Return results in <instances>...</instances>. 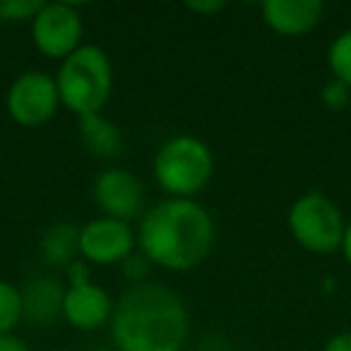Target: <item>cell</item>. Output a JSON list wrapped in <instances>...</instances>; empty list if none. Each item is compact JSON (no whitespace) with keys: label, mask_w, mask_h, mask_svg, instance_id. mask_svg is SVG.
<instances>
[{"label":"cell","mask_w":351,"mask_h":351,"mask_svg":"<svg viewBox=\"0 0 351 351\" xmlns=\"http://www.w3.org/2000/svg\"><path fill=\"white\" fill-rule=\"evenodd\" d=\"M215 217L197 200L164 197L147 207L137 224V250L166 272H191L210 258Z\"/></svg>","instance_id":"6da1fadb"},{"label":"cell","mask_w":351,"mask_h":351,"mask_svg":"<svg viewBox=\"0 0 351 351\" xmlns=\"http://www.w3.org/2000/svg\"><path fill=\"white\" fill-rule=\"evenodd\" d=\"M108 327L118 351H183L191 337V315L171 287L145 282L116 298Z\"/></svg>","instance_id":"7a4b0ae2"},{"label":"cell","mask_w":351,"mask_h":351,"mask_svg":"<svg viewBox=\"0 0 351 351\" xmlns=\"http://www.w3.org/2000/svg\"><path fill=\"white\" fill-rule=\"evenodd\" d=\"M56 87L60 106L77 118L101 113L113 92V63L97 44H82L75 53L58 63Z\"/></svg>","instance_id":"3957f363"},{"label":"cell","mask_w":351,"mask_h":351,"mask_svg":"<svg viewBox=\"0 0 351 351\" xmlns=\"http://www.w3.org/2000/svg\"><path fill=\"white\" fill-rule=\"evenodd\" d=\"M215 154L200 137L173 135L156 149L152 161V176L166 197L195 200L215 178Z\"/></svg>","instance_id":"277c9868"},{"label":"cell","mask_w":351,"mask_h":351,"mask_svg":"<svg viewBox=\"0 0 351 351\" xmlns=\"http://www.w3.org/2000/svg\"><path fill=\"white\" fill-rule=\"evenodd\" d=\"M289 231L303 250L313 255L339 253L346 221L341 210L322 193H303L289 207Z\"/></svg>","instance_id":"5b68a950"},{"label":"cell","mask_w":351,"mask_h":351,"mask_svg":"<svg viewBox=\"0 0 351 351\" xmlns=\"http://www.w3.org/2000/svg\"><path fill=\"white\" fill-rule=\"evenodd\" d=\"M8 116L22 128H41L53 121L60 108V94L56 77L44 70L20 73L5 94Z\"/></svg>","instance_id":"8992f818"},{"label":"cell","mask_w":351,"mask_h":351,"mask_svg":"<svg viewBox=\"0 0 351 351\" xmlns=\"http://www.w3.org/2000/svg\"><path fill=\"white\" fill-rule=\"evenodd\" d=\"M32 44L44 58L65 60L82 46L84 20L73 3H44L29 25Z\"/></svg>","instance_id":"52a82bcc"},{"label":"cell","mask_w":351,"mask_h":351,"mask_svg":"<svg viewBox=\"0 0 351 351\" xmlns=\"http://www.w3.org/2000/svg\"><path fill=\"white\" fill-rule=\"evenodd\" d=\"M135 250L137 231L128 221L99 215L80 226V258L87 265H123Z\"/></svg>","instance_id":"ba28073f"},{"label":"cell","mask_w":351,"mask_h":351,"mask_svg":"<svg viewBox=\"0 0 351 351\" xmlns=\"http://www.w3.org/2000/svg\"><path fill=\"white\" fill-rule=\"evenodd\" d=\"M94 205L101 217L121 219L130 224L145 215V186L125 166H108L94 178L92 188Z\"/></svg>","instance_id":"9c48e42d"},{"label":"cell","mask_w":351,"mask_h":351,"mask_svg":"<svg viewBox=\"0 0 351 351\" xmlns=\"http://www.w3.org/2000/svg\"><path fill=\"white\" fill-rule=\"evenodd\" d=\"M113 298L101 284L84 282V284H65L63 296V320L80 332L101 330L111 322L113 315Z\"/></svg>","instance_id":"30bf717a"},{"label":"cell","mask_w":351,"mask_h":351,"mask_svg":"<svg viewBox=\"0 0 351 351\" xmlns=\"http://www.w3.org/2000/svg\"><path fill=\"white\" fill-rule=\"evenodd\" d=\"M263 22L279 36H306L320 25L325 3L320 0H265L260 5Z\"/></svg>","instance_id":"8fae6325"},{"label":"cell","mask_w":351,"mask_h":351,"mask_svg":"<svg viewBox=\"0 0 351 351\" xmlns=\"http://www.w3.org/2000/svg\"><path fill=\"white\" fill-rule=\"evenodd\" d=\"M63 296L65 284L58 277L39 274L22 287V306L25 322L34 327H53L63 320Z\"/></svg>","instance_id":"7c38bea8"},{"label":"cell","mask_w":351,"mask_h":351,"mask_svg":"<svg viewBox=\"0 0 351 351\" xmlns=\"http://www.w3.org/2000/svg\"><path fill=\"white\" fill-rule=\"evenodd\" d=\"M77 132L84 149L101 161L118 159L123 152V135L113 121H108L104 113L77 118Z\"/></svg>","instance_id":"4fadbf2b"},{"label":"cell","mask_w":351,"mask_h":351,"mask_svg":"<svg viewBox=\"0 0 351 351\" xmlns=\"http://www.w3.org/2000/svg\"><path fill=\"white\" fill-rule=\"evenodd\" d=\"M39 255L49 267L65 269L80 260V226L73 221H56L41 234Z\"/></svg>","instance_id":"5bb4252c"},{"label":"cell","mask_w":351,"mask_h":351,"mask_svg":"<svg viewBox=\"0 0 351 351\" xmlns=\"http://www.w3.org/2000/svg\"><path fill=\"white\" fill-rule=\"evenodd\" d=\"M22 322H25L22 287L0 279V335H15Z\"/></svg>","instance_id":"9a60e30c"},{"label":"cell","mask_w":351,"mask_h":351,"mask_svg":"<svg viewBox=\"0 0 351 351\" xmlns=\"http://www.w3.org/2000/svg\"><path fill=\"white\" fill-rule=\"evenodd\" d=\"M327 68L332 77L351 87V29H344L332 39L327 49Z\"/></svg>","instance_id":"2e32d148"},{"label":"cell","mask_w":351,"mask_h":351,"mask_svg":"<svg viewBox=\"0 0 351 351\" xmlns=\"http://www.w3.org/2000/svg\"><path fill=\"white\" fill-rule=\"evenodd\" d=\"M44 8V0H0V22L8 25H22L36 17V12Z\"/></svg>","instance_id":"e0dca14e"},{"label":"cell","mask_w":351,"mask_h":351,"mask_svg":"<svg viewBox=\"0 0 351 351\" xmlns=\"http://www.w3.org/2000/svg\"><path fill=\"white\" fill-rule=\"evenodd\" d=\"M351 101V87H346L339 80H327L320 89V104L327 111H344Z\"/></svg>","instance_id":"ac0fdd59"},{"label":"cell","mask_w":351,"mask_h":351,"mask_svg":"<svg viewBox=\"0 0 351 351\" xmlns=\"http://www.w3.org/2000/svg\"><path fill=\"white\" fill-rule=\"evenodd\" d=\"M149 267H152L149 260H147L140 250H135V253L123 263V274H125V279L130 282V287H135V284L149 282V279H147L149 277Z\"/></svg>","instance_id":"d6986e66"},{"label":"cell","mask_w":351,"mask_h":351,"mask_svg":"<svg viewBox=\"0 0 351 351\" xmlns=\"http://www.w3.org/2000/svg\"><path fill=\"white\" fill-rule=\"evenodd\" d=\"M65 272V284H84V282H92V269H89V265L84 263L82 258L75 260L73 265H68V267L63 269Z\"/></svg>","instance_id":"ffe728a7"},{"label":"cell","mask_w":351,"mask_h":351,"mask_svg":"<svg viewBox=\"0 0 351 351\" xmlns=\"http://www.w3.org/2000/svg\"><path fill=\"white\" fill-rule=\"evenodd\" d=\"M188 10L195 12V15H217L226 8V3L221 0H205V3H188Z\"/></svg>","instance_id":"44dd1931"},{"label":"cell","mask_w":351,"mask_h":351,"mask_svg":"<svg viewBox=\"0 0 351 351\" xmlns=\"http://www.w3.org/2000/svg\"><path fill=\"white\" fill-rule=\"evenodd\" d=\"M322 351H351V332H337L325 341Z\"/></svg>","instance_id":"7402d4cb"},{"label":"cell","mask_w":351,"mask_h":351,"mask_svg":"<svg viewBox=\"0 0 351 351\" xmlns=\"http://www.w3.org/2000/svg\"><path fill=\"white\" fill-rule=\"evenodd\" d=\"M0 351H32L22 337L17 335H0Z\"/></svg>","instance_id":"603a6c76"},{"label":"cell","mask_w":351,"mask_h":351,"mask_svg":"<svg viewBox=\"0 0 351 351\" xmlns=\"http://www.w3.org/2000/svg\"><path fill=\"white\" fill-rule=\"evenodd\" d=\"M339 253L344 255V260L351 265V221L346 224L344 236H341V245H339Z\"/></svg>","instance_id":"cb8c5ba5"},{"label":"cell","mask_w":351,"mask_h":351,"mask_svg":"<svg viewBox=\"0 0 351 351\" xmlns=\"http://www.w3.org/2000/svg\"><path fill=\"white\" fill-rule=\"evenodd\" d=\"M92 351H118V349H113V346H97V349H92Z\"/></svg>","instance_id":"d4e9b609"},{"label":"cell","mask_w":351,"mask_h":351,"mask_svg":"<svg viewBox=\"0 0 351 351\" xmlns=\"http://www.w3.org/2000/svg\"><path fill=\"white\" fill-rule=\"evenodd\" d=\"M53 351H63V349H53Z\"/></svg>","instance_id":"484cf974"}]
</instances>
